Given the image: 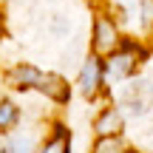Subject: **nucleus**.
<instances>
[{"label":"nucleus","instance_id":"nucleus-2","mask_svg":"<svg viewBox=\"0 0 153 153\" xmlns=\"http://www.w3.org/2000/svg\"><path fill=\"white\" fill-rule=\"evenodd\" d=\"M122 37H125V28L116 20V14L105 6V9H97L91 14V37H88V51L99 57H108L119 48Z\"/></svg>","mask_w":153,"mask_h":153},{"label":"nucleus","instance_id":"nucleus-12","mask_svg":"<svg viewBox=\"0 0 153 153\" xmlns=\"http://www.w3.org/2000/svg\"><path fill=\"white\" fill-rule=\"evenodd\" d=\"M150 43H153V40H150Z\"/></svg>","mask_w":153,"mask_h":153},{"label":"nucleus","instance_id":"nucleus-7","mask_svg":"<svg viewBox=\"0 0 153 153\" xmlns=\"http://www.w3.org/2000/svg\"><path fill=\"white\" fill-rule=\"evenodd\" d=\"M71 128L62 119H54L48 125V136L34 148V153H71Z\"/></svg>","mask_w":153,"mask_h":153},{"label":"nucleus","instance_id":"nucleus-6","mask_svg":"<svg viewBox=\"0 0 153 153\" xmlns=\"http://www.w3.org/2000/svg\"><path fill=\"white\" fill-rule=\"evenodd\" d=\"M37 94H43L48 102L65 108V105L71 102V82H68L62 74H57V71H43L40 85H37Z\"/></svg>","mask_w":153,"mask_h":153},{"label":"nucleus","instance_id":"nucleus-8","mask_svg":"<svg viewBox=\"0 0 153 153\" xmlns=\"http://www.w3.org/2000/svg\"><path fill=\"white\" fill-rule=\"evenodd\" d=\"M88 153H142V150L128 145L125 133H119V136H94V145Z\"/></svg>","mask_w":153,"mask_h":153},{"label":"nucleus","instance_id":"nucleus-9","mask_svg":"<svg viewBox=\"0 0 153 153\" xmlns=\"http://www.w3.org/2000/svg\"><path fill=\"white\" fill-rule=\"evenodd\" d=\"M23 119V111L20 105L14 102L11 97H0V131L3 133H11Z\"/></svg>","mask_w":153,"mask_h":153},{"label":"nucleus","instance_id":"nucleus-4","mask_svg":"<svg viewBox=\"0 0 153 153\" xmlns=\"http://www.w3.org/2000/svg\"><path fill=\"white\" fill-rule=\"evenodd\" d=\"M40 76H43V68H37L34 62H11L9 68H3L0 79L9 91L14 94H28V91H37L40 85Z\"/></svg>","mask_w":153,"mask_h":153},{"label":"nucleus","instance_id":"nucleus-11","mask_svg":"<svg viewBox=\"0 0 153 153\" xmlns=\"http://www.w3.org/2000/svg\"><path fill=\"white\" fill-rule=\"evenodd\" d=\"M3 40H6V28H3V20H0V51H3Z\"/></svg>","mask_w":153,"mask_h":153},{"label":"nucleus","instance_id":"nucleus-1","mask_svg":"<svg viewBox=\"0 0 153 153\" xmlns=\"http://www.w3.org/2000/svg\"><path fill=\"white\" fill-rule=\"evenodd\" d=\"M116 105L122 108V114L131 119H145L153 114V74H136L128 82H122L116 88V94H111Z\"/></svg>","mask_w":153,"mask_h":153},{"label":"nucleus","instance_id":"nucleus-10","mask_svg":"<svg viewBox=\"0 0 153 153\" xmlns=\"http://www.w3.org/2000/svg\"><path fill=\"white\" fill-rule=\"evenodd\" d=\"M0 153H14V136L0 131Z\"/></svg>","mask_w":153,"mask_h":153},{"label":"nucleus","instance_id":"nucleus-5","mask_svg":"<svg viewBox=\"0 0 153 153\" xmlns=\"http://www.w3.org/2000/svg\"><path fill=\"white\" fill-rule=\"evenodd\" d=\"M125 119L128 116L122 114V108L111 99L108 105H102L97 111V116L91 122V131H94V136H119V133H125Z\"/></svg>","mask_w":153,"mask_h":153},{"label":"nucleus","instance_id":"nucleus-3","mask_svg":"<svg viewBox=\"0 0 153 153\" xmlns=\"http://www.w3.org/2000/svg\"><path fill=\"white\" fill-rule=\"evenodd\" d=\"M76 91L82 99L88 102H97V99L108 97L111 99V85H108V74H105V57L88 51L79 62V71H76Z\"/></svg>","mask_w":153,"mask_h":153}]
</instances>
